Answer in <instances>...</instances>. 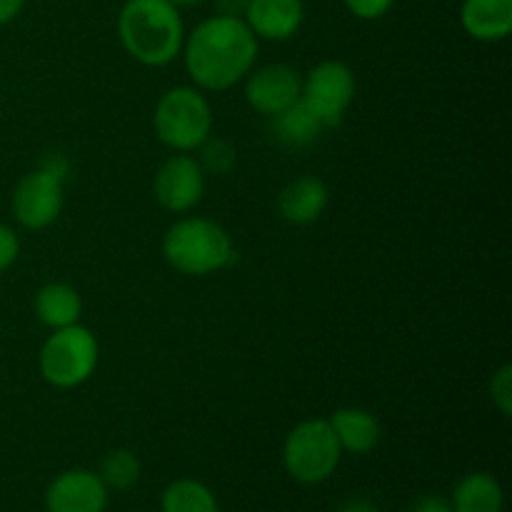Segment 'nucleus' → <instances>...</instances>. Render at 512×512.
I'll return each instance as SVG.
<instances>
[{
    "mask_svg": "<svg viewBox=\"0 0 512 512\" xmlns=\"http://www.w3.org/2000/svg\"><path fill=\"white\" fill-rule=\"evenodd\" d=\"M183 58L195 88L220 93L243 83L258 58V38L243 18L213 15L185 35Z\"/></svg>",
    "mask_w": 512,
    "mask_h": 512,
    "instance_id": "obj_1",
    "label": "nucleus"
},
{
    "mask_svg": "<svg viewBox=\"0 0 512 512\" xmlns=\"http://www.w3.org/2000/svg\"><path fill=\"white\" fill-rule=\"evenodd\" d=\"M125 53L150 68H163L183 53V15L170 0H128L118 15Z\"/></svg>",
    "mask_w": 512,
    "mask_h": 512,
    "instance_id": "obj_2",
    "label": "nucleus"
},
{
    "mask_svg": "<svg viewBox=\"0 0 512 512\" xmlns=\"http://www.w3.org/2000/svg\"><path fill=\"white\" fill-rule=\"evenodd\" d=\"M163 255L178 273L203 278L230 265L235 248L223 225L208 218H180L165 230Z\"/></svg>",
    "mask_w": 512,
    "mask_h": 512,
    "instance_id": "obj_3",
    "label": "nucleus"
},
{
    "mask_svg": "<svg viewBox=\"0 0 512 512\" xmlns=\"http://www.w3.org/2000/svg\"><path fill=\"white\" fill-rule=\"evenodd\" d=\"M153 128L160 143L175 153H193L213 133V110L203 90L193 85H175L158 100Z\"/></svg>",
    "mask_w": 512,
    "mask_h": 512,
    "instance_id": "obj_4",
    "label": "nucleus"
},
{
    "mask_svg": "<svg viewBox=\"0 0 512 512\" xmlns=\"http://www.w3.org/2000/svg\"><path fill=\"white\" fill-rule=\"evenodd\" d=\"M98 358L100 348L95 335L80 323L68 325L53 330V335L40 348V375L53 388H78L93 378Z\"/></svg>",
    "mask_w": 512,
    "mask_h": 512,
    "instance_id": "obj_5",
    "label": "nucleus"
},
{
    "mask_svg": "<svg viewBox=\"0 0 512 512\" xmlns=\"http://www.w3.org/2000/svg\"><path fill=\"white\" fill-rule=\"evenodd\" d=\"M343 448L325 418H310L295 425L283 443V465L293 480L318 485L333 478Z\"/></svg>",
    "mask_w": 512,
    "mask_h": 512,
    "instance_id": "obj_6",
    "label": "nucleus"
},
{
    "mask_svg": "<svg viewBox=\"0 0 512 512\" xmlns=\"http://www.w3.org/2000/svg\"><path fill=\"white\" fill-rule=\"evenodd\" d=\"M68 170L70 163L65 155L50 153L33 173H28L15 185L10 208L23 228L43 230L58 220L63 210V185Z\"/></svg>",
    "mask_w": 512,
    "mask_h": 512,
    "instance_id": "obj_7",
    "label": "nucleus"
},
{
    "mask_svg": "<svg viewBox=\"0 0 512 512\" xmlns=\"http://www.w3.org/2000/svg\"><path fill=\"white\" fill-rule=\"evenodd\" d=\"M355 98V75L340 60H323L303 78L300 100L325 128H335Z\"/></svg>",
    "mask_w": 512,
    "mask_h": 512,
    "instance_id": "obj_8",
    "label": "nucleus"
},
{
    "mask_svg": "<svg viewBox=\"0 0 512 512\" xmlns=\"http://www.w3.org/2000/svg\"><path fill=\"white\" fill-rule=\"evenodd\" d=\"M153 193L160 208L168 213H188L203 200L205 173L198 158L190 153H175L158 168L153 180Z\"/></svg>",
    "mask_w": 512,
    "mask_h": 512,
    "instance_id": "obj_9",
    "label": "nucleus"
},
{
    "mask_svg": "<svg viewBox=\"0 0 512 512\" xmlns=\"http://www.w3.org/2000/svg\"><path fill=\"white\" fill-rule=\"evenodd\" d=\"M300 88H303V75L283 63L265 65L245 75V100L250 108L268 118L298 103Z\"/></svg>",
    "mask_w": 512,
    "mask_h": 512,
    "instance_id": "obj_10",
    "label": "nucleus"
},
{
    "mask_svg": "<svg viewBox=\"0 0 512 512\" xmlns=\"http://www.w3.org/2000/svg\"><path fill=\"white\" fill-rule=\"evenodd\" d=\"M110 490L93 470H65L45 490L48 512H105Z\"/></svg>",
    "mask_w": 512,
    "mask_h": 512,
    "instance_id": "obj_11",
    "label": "nucleus"
},
{
    "mask_svg": "<svg viewBox=\"0 0 512 512\" xmlns=\"http://www.w3.org/2000/svg\"><path fill=\"white\" fill-rule=\"evenodd\" d=\"M305 18L303 0H250L243 20L255 38L288 40L300 30Z\"/></svg>",
    "mask_w": 512,
    "mask_h": 512,
    "instance_id": "obj_12",
    "label": "nucleus"
},
{
    "mask_svg": "<svg viewBox=\"0 0 512 512\" xmlns=\"http://www.w3.org/2000/svg\"><path fill=\"white\" fill-rule=\"evenodd\" d=\"M460 25L480 43H498L512 33V0H463Z\"/></svg>",
    "mask_w": 512,
    "mask_h": 512,
    "instance_id": "obj_13",
    "label": "nucleus"
},
{
    "mask_svg": "<svg viewBox=\"0 0 512 512\" xmlns=\"http://www.w3.org/2000/svg\"><path fill=\"white\" fill-rule=\"evenodd\" d=\"M328 185L315 175L293 180L283 188L278 198V210L288 223L293 225H310L325 213L328 208Z\"/></svg>",
    "mask_w": 512,
    "mask_h": 512,
    "instance_id": "obj_14",
    "label": "nucleus"
},
{
    "mask_svg": "<svg viewBox=\"0 0 512 512\" xmlns=\"http://www.w3.org/2000/svg\"><path fill=\"white\" fill-rule=\"evenodd\" d=\"M328 423L330 428H333L343 453H350V455L373 453L380 443V435H383L378 418H375L370 410H363V408L335 410L333 418H330Z\"/></svg>",
    "mask_w": 512,
    "mask_h": 512,
    "instance_id": "obj_15",
    "label": "nucleus"
},
{
    "mask_svg": "<svg viewBox=\"0 0 512 512\" xmlns=\"http://www.w3.org/2000/svg\"><path fill=\"white\" fill-rule=\"evenodd\" d=\"M33 310L43 325L50 330L68 328V325L80 323L83 315V300L78 290L68 283H48L38 290L33 300Z\"/></svg>",
    "mask_w": 512,
    "mask_h": 512,
    "instance_id": "obj_16",
    "label": "nucleus"
},
{
    "mask_svg": "<svg viewBox=\"0 0 512 512\" xmlns=\"http://www.w3.org/2000/svg\"><path fill=\"white\" fill-rule=\"evenodd\" d=\"M505 495L498 480L488 473H470L453 488V512H503Z\"/></svg>",
    "mask_w": 512,
    "mask_h": 512,
    "instance_id": "obj_17",
    "label": "nucleus"
},
{
    "mask_svg": "<svg viewBox=\"0 0 512 512\" xmlns=\"http://www.w3.org/2000/svg\"><path fill=\"white\" fill-rule=\"evenodd\" d=\"M270 130H273V138L278 143L288 145V148H303V145H310L320 138L325 125L303 100H298L288 110L270 118Z\"/></svg>",
    "mask_w": 512,
    "mask_h": 512,
    "instance_id": "obj_18",
    "label": "nucleus"
},
{
    "mask_svg": "<svg viewBox=\"0 0 512 512\" xmlns=\"http://www.w3.org/2000/svg\"><path fill=\"white\" fill-rule=\"evenodd\" d=\"M160 512H220V505L208 485L193 478H180L163 490Z\"/></svg>",
    "mask_w": 512,
    "mask_h": 512,
    "instance_id": "obj_19",
    "label": "nucleus"
},
{
    "mask_svg": "<svg viewBox=\"0 0 512 512\" xmlns=\"http://www.w3.org/2000/svg\"><path fill=\"white\" fill-rule=\"evenodd\" d=\"M140 473H143V468H140L138 455L133 450L118 448L105 455L98 475L108 490H130L133 485H138Z\"/></svg>",
    "mask_w": 512,
    "mask_h": 512,
    "instance_id": "obj_20",
    "label": "nucleus"
},
{
    "mask_svg": "<svg viewBox=\"0 0 512 512\" xmlns=\"http://www.w3.org/2000/svg\"><path fill=\"white\" fill-rule=\"evenodd\" d=\"M198 163L203 168V173L213 175H225L235 165V148L223 138H213L210 135L203 145H200Z\"/></svg>",
    "mask_w": 512,
    "mask_h": 512,
    "instance_id": "obj_21",
    "label": "nucleus"
},
{
    "mask_svg": "<svg viewBox=\"0 0 512 512\" xmlns=\"http://www.w3.org/2000/svg\"><path fill=\"white\" fill-rule=\"evenodd\" d=\"M490 398H493L495 408L508 418L512 413V368L510 365H500L490 378Z\"/></svg>",
    "mask_w": 512,
    "mask_h": 512,
    "instance_id": "obj_22",
    "label": "nucleus"
},
{
    "mask_svg": "<svg viewBox=\"0 0 512 512\" xmlns=\"http://www.w3.org/2000/svg\"><path fill=\"white\" fill-rule=\"evenodd\" d=\"M345 8L360 20H378L395 5V0H343Z\"/></svg>",
    "mask_w": 512,
    "mask_h": 512,
    "instance_id": "obj_23",
    "label": "nucleus"
},
{
    "mask_svg": "<svg viewBox=\"0 0 512 512\" xmlns=\"http://www.w3.org/2000/svg\"><path fill=\"white\" fill-rule=\"evenodd\" d=\"M20 255V238L10 225L0 223V273L10 268Z\"/></svg>",
    "mask_w": 512,
    "mask_h": 512,
    "instance_id": "obj_24",
    "label": "nucleus"
},
{
    "mask_svg": "<svg viewBox=\"0 0 512 512\" xmlns=\"http://www.w3.org/2000/svg\"><path fill=\"white\" fill-rule=\"evenodd\" d=\"M413 512H453V508H450V500L443 498V495H423L413 505Z\"/></svg>",
    "mask_w": 512,
    "mask_h": 512,
    "instance_id": "obj_25",
    "label": "nucleus"
},
{
    "mask_svg": "<svg viewBox=\"0 0 512 512\" xmlns=\"http://www.w3.org/2000/svg\"><path fill=\"white\" fill-rule=\"evenodd\" d=\"M248 5L250 0H215L218 15H228V18H243Z\"/></svg>",
    "mask_w": 512,
    "mask_h": 512,
    "instance_id": "obj_26",
    "label": "nucleus"
},
{
    "mask_svg": "<svg viewBox=\"0 0 512 512\" xmlns=\"http://www.w3.org/2000/svg\"><path fill=\"white\" fill-rule=\"evenodd\" d=\"M25 0H0V25H8L10 20H15L23 10Z\"/></svg>",
    "mask_w": 512,
    "mask_h": 512,
    "instance_id": "obj_27",
    "label": "nucleus"
},
{
    "mask_svg": "<svg viewBox=\"0 0 512 512\" xmlns=\"http://www.w3.org/2000/svg\"><path fill=\"white\" fill-rule=\"evenodd\" d=\"M340 512H380V508L373 503V500L355 498V500H348V503L340 508Z\"/></svg>",
    "mask_w": 512,
    "mask_h": 512,
    "instance_id": "obj_28",
    "label": "nucleus"
},
{
    "mask_svg": "<svg viewBox=\"0 0 512 512\" xmlns=\"http://www.w3.org/2000/svg\"><path fill=\"white\" fill-rule=\"evenodd\" d=\"M170 3L180 10V8H195V5H200L203 0H170Z\"/></svg>",
    "mask_w": 512,
    "mask_h": 512,
    "instance_id": "obj_29",
    "label": "nucleus"
}]
</instances>
